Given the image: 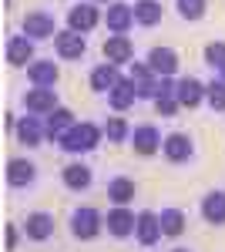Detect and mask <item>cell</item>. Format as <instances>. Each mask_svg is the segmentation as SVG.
<instances>
[{"instance_id":"cell-28","label":"cell","mask_w":225,"mask_h":252,"mask_svg":"<svg viewBox=\"0 0 225 252\" xmlns=\"http://www.w3.org/2000/svg\"><path fill=\"white\" fill-rule=\"evenodd\" d=\"M158 20H161V3H158V0H138V3H134V24L155 27Z\"/></svg>"},{"instance_id":"cell-3","label":"cell","mask_w":225,"mask_h":252,"mask_svg":"<svg viewBox=\"0 0 225 252\" xmlns=\"http://www.w3.org/2000/svg\"><path fill=\"white\" fill-rule=\"evenodd\" d=\"M128 78H131V84H134V91H138V97H155L161 94V78L155 74L148 67V61L145 64H134L131 61V71H128Z\"/></svg>"},{"instance_id":"cell-1","label":"cell","mask_w":225,"mask_h":252,"mask_svg":"<svg viewBox=\"0 0 225 252\" xmlns=\"http://www.w3.org/2000/svg\"><path fill=\"white\" fill-rule=\"evenodd\" d=\"M101 138H104V128H97L94 121H81V125H74L57 145H61L64 152H71V155H88V152H94V148L101 145Z\"/></svg>"},{"instance_id":"cell-13","label":"cell","mask_w":225,"mask_h":252,"mask_svg":"<svg viewBox=\"0 0 225 252\" xmlns=\"http://www.w3.org/2000/svg\"><path fill=\"white\" fill-rule=\"evenodd\" d=\"M24 34L31 40H44V37H54L57 34V24L51 14H44V10H34V14H27L24 17Z\"/></svg>"},{"instance_id":"cell-19","label":"cell","mask_w":225,"mask_h":252,"mask_svg":"<svg viewBox=\"0 0 225 252\" xmlns=\"http://www.w3.org/2000/svg\"><path fill=\"white\" fill-rule=\"evenodd\" d=\"M14 131H17V141H20V145H27V148H37L40 138L47 135V131H44V121H40L37 115H24L17 121Z\"/></svg>"},{"instance_id":"cell-7","label":"cell","mask_w":225,"mask_h":252,"mask_svg":"<svg viewBox=\"0 0 225 252\" xmlns=\"http://www.w3.org/2000/svg\"><path fill=\"white\" fill-rule=\"evenodd\" d=\"M101 54H104V61H111V64H131L134 58V44L128 40V34H111V37L104 40V47H101Z\"/></svg>"},{"instance_id":"cell-33","label":"cell","mask_w":225,"mask_h":252,"mask_svg":"<svg viewBox=\"0 0 225 252\" xmlns=\"http://www.w3.org/2000/svg\"><path fill=\"white\" fill-rule=\"evenodd\" d=\"M182 104H178V97H175V91H161V94L155 97V111L161 118H171L175 111H178Z\"/></svg>"},{"instance_id":"cell-9","label":"cell","mask_w":225,"mask_h":252,"mask_svg":"<svg viewBox=\"0 0 225 252\" xmlns=\"http://www.w3.org/2000/svg\"><path fill=\"white\" fill-rule=\"evenodd\" d=\"M24 108L31 115H51L57 108V88H31L24 94Z\"/></svg>"},{"instance_id":"cell-21","label":"cell","mask_w":225,"mask_h":252,"mask_svg":"<svg viewBox=\"0 0 225 252\" xmlns=\"http://www.w3.org/2000/svg\"><path fill=\"white\" fill-rule=\"evenodd\" d=\"M61 178H64V185H67L71 192H84V189H91V182H94L91 168H88L84 161H71V165H64Z\"/></svg>"},{"instance_id":"cell-35","label":"cell","mask_w":225,"mask_h":252,"mask_svg":"<svg viewBox=\"0 0 225 252\" xmlns=\"http://www.w3.org/2000/svg\"><path fill=\"white\" fill-rule=\"evenodd\" d=\"M171 252H192V249H171Z\"/></svg>"},{"instance_id":"cell-37","label":"cell","mask_w":225,"mask_h":252,"mask_svg":"<svg viewBox=\"0 0 225 252\" xmlns=\"http://www.w3.org/2000/svg\"><path fill=\"white\" fill-rule=\"evenodd\" d=\"M222 78H225V71H222Z\"/></svg>"},{"instance_id":"cell-10","label":"cell","mask_w":225,"mask_h":252,"mask_svg":"<svg viewBox=\"0 0 225 252\" xmlns=\"http://www.w3.org/2000/svg\"><path fill=\"white\" fill-rule=\"evenodd\" d=\"M178 54L171 51V47H151L148 51V67L158 74V78H175V71H178Z\"/></svg>"},{"instance_id":"cell-29","label":"cell","mask_w":225,"mask_h":252,"mask_svg":"<svg viewBox=\"0 0 225 252\" xmlns=\"http://www.w3.org/2000/svg\"><path fill=\"white\" fill-rule=\"evenodd\" d=\"M104 138L108 141H125V138H131V128H128V121L121 115H111L104 121Z\"/></svg>"},{"instance_id":"cell-4","label":"cell","mask_w":225,"mask_h":252,"mask_svg":"<svg viewBox=\"0 0 225 252\" xmlns=\"http://www.w3.org/2000/svg\"><path fill=\"white\" fill-rule=\"evenodd\" d=\"M54 51L64 61H81L88 54V40H84V34H77V31L67 27V31H57L54 34Z\"/></svg>"},{"instance_id":"cell-6","label":"cell","mask_w":225,"mask_h":252,"mask_svg":"<svg viewBox=\"0 0 225 252\" xmlns=\"http://www.w3.org/2000/svg\"><path fill=\"white\" fill-rule=\"evenodd\" d=\"M161 141H165V138H161V131H158L155 125H138V128L131 131L134 152H138V155H145V158L158 155V152H161Z\"/></svg>"},{"instance_id":"cell-20","label":"cell","mask_w":225,"mask_h":252,"mask_svg":"<svg viewBox=\"0 0 225 252\" xmlns=\"http://www.w3.org/2000/svg\"><path fill=\"white\" fill-rule=\"evenodd\" d=\"M104 24L111 34H128V27L134 24V7L131 3H111L104 14Z\"/></svg>"},{"instance_id":"cell-30","label":"cell","mask_w":225,"mask_h":252,"mask_svg":"<svg viewBox=\"0 0 225 252\" xmlns=\"http://www.w3.org/2000/svg\"><path fill=\"white\" fill-rule=\"evenodd\" d=\"M205 101L212 111H225V78H215L212 84H205Z\"/></svg>"},{"instance_id":"cell-24","label":"cell","mask_w":225,"mask_h":252,"mask_svg":"<svg viewBox=\"0 0 225 252\" xmlns=\"http://www.w3.org/2000/svg\"><path fill=\"white\" fill-rule=\"evenodd\" d=\"M134 101H138V91H134L131 78H121L111 91H108V104H111L114 111H128Z\"/></svg>"},{"instance_id":"cell-5","label":"cell","mask_w":225,"mask_h":252,"mask_svg":"<svg viewBox=\"0 0 225 252\" xmlns=\"http://www.w3.org/2000/svg\"><path fill=\"white\" fill-rule=\"evenodd\" d=\"M192 152H195V145H192V135H185V131H171V135H165V141H161V155L168 158V161H175V165L188 161Z\"/></svg>"},{"instance_id":"cell-8","label":"cell","mask_w":225,"mask_h":252,"mask_svg":"<svg viewBox=\"0 0 225 252\" xmlns=\"http://www.w3.org/2000/svg\"><path fill=\"white\" fill-rule=\"evenodd\" d=\"M104 225H108V232H111L114 239H128V235H134L138 215L128 212L125 205H114L111 212H108V219H104Z\"/></svg>"},{"instance_id":"cell-18","label":"cell","mask_w":225,"mask_h":252,"mask_svg":"<svg viewBox=\"0 0 225 252\" xmlns=\"http://www.w3.org/2000/svg\"><path fill=\"white\" fill-rule=\"evenodd\" d=\"M27 61H34V40L27 34H14L7 40V64L10 67H24Z\"/></svg>"},{"instance_id":"cell-17","label":"cell","mask_w":225,"mask_h":252,"mask_svg":"<svg viewBox=\"0 0 225 252\" xmlns=\"http://www.w3.org/2000/svg\"><path fill=\"white\" fill-rule=\"evenodd\" d=\"M24 232H27V239H34V242H47L54 235V215L51 212H31L27 222H24Z\"/></svg>"},{"instance_id":"cell-36","label":"cell","mask_w":225,"mask_h":252,"mask_svg":"<svg viewBox=\"0 0 225 252\" xmlns=\"http://www.w3.org/2000/svg\"><path fill=\"white\" fill-rule=\"evenodd\" d=\"M101 3H108V0H101Z\"/></svg>"},{"instance_id":"cell-25","label":"cell","mask_w":225,"mask_h":252,"mask_svg":"<svg viewBox=\"0 0 225 252\" xmlns=\"http://www.w3.org/2000/svg\"><path fill=\"white\" fill-rule=\"evenodd\" d=\"M202 219L212 222V225H225V192L215 189L202 198Z\"/></svg>"},{"instance_id":"cell-11","label":"cell","mask_w":225,"mask_h":252,"mask_svg":"<svg viewBox=\"0 0 225 252\" xmlns=\"http://www.w3.org/2000/svg\"><path fill=\"white\" fill-rule=\"evenodd\" d=\"M97 24H101V14H97V7H91V3H77V7H71V14H67V27L77 31V34H91Z\"/></svg>"},{"instance_id":"cell-16","label":"cell","mask_w":225,"mask_h":252,"mask_svg":"<svg viewBox=\"0 0 225 252\" xmlns=\"http://www.w3.org/2000/svg\"><path fill=\"white\" fill-rule=\"evenodd\" d=\"M175 97H178L182 108H198L205 101V84L198 78H182L175 84Z\"/></svg>"},{"instance_id":"cell-32","label":"cell","mask_w":225,"mask_h":252,"mask_svg":"<svg viewBox=\"0 0 225 252\" xmlns=\"http://www.w3.org/2000/svg\"><path fill=\"white\" fill-rule=\"evenodd\" d=\"M205 64L212 71H219V74L225 71V40H212L205 47Z\"/></svg>"},{"instance_id":"cell-34","label":"cell","mask_w":225,"mask_h":252,"mask_svg":"<svg viewBox=\"0 0 225 252\" xmlns=\"http://www.w3.org/2000/svg\"><path fill=\"white\" fill-rule=\"evenodd\" d=\"M17 239H20L17 225H7V252H14V249H17Z\"/></svg>"},{"instance_id":"cell-12","label":"cell","mask_w":225,"mask_h":252,"mask_svg":"<svg viewBox=\"0 0 225 252\" xmlns=\"http://www.w3.org/2000/svg\"><path fill=\"white\" fill-rule=\"evenodd\" d=\"M74 125H77V121H74V111H67V108H61V104H57L54 111L44 118V131H47V138H51V141H61V138L67 135Z\"/></svg>"},{"instance_id":"cell-31","label":"cell","mask_w":225,"mask_h":252,"mask_svg":"<svg viewBox=\"0 0 225 252\" xmlns=\"http://www.w3.org/2000/svg\"><path fill=\"white\" fill-rule=\"evenodd\" d=\"M182 20H202L205 17V0H175Z\"/></svg>"},{"instance_id":"cell-27","label":"cell","mask_w":225,"mask_h":252,"mask_svg":"<svg viewBox=\"0 0 225 252\" xmlns=\"http://www.w3.org/2000/svg\"><path fill=\"white\" fill-rule=\"evenodd\" d=\"M185 222H188V215L182 209H161V232L168 239H178L185 232Z\"/></svg>"},{"instance_id":"cell-15","label":"cell","mask_w":225,"mask_h":252,"mask_svg":"<svg viewBox=\"0 0 225 252\" xmlns=\"http://www.w3.org/2000/svg\"><path fill=\"white\" fill-rule=\"evenodd\" d=\"M134 235H138V242L141 246H155L158 239H161V215H155V212H138V225H134Z\"/></svg>"},{"instance_id":"cell-2","label":"cell","mask_w":225,"mask_h":252,"mask_svg":"<svg viewBox=\"0 0 225 252\" xmlns=\"http://www.w3.org/2000/svg\"><path fill=\"white\" fill-rule=\"evenodd\" d=\"M101 229H104V215L97 212V209L84 205V209H74V212H71V235H74V239L91 242Z\"/></svg>"},{"instance_id":"cell-14","label":"cell","mask_w":225,"mask_h":252,"mask_svg":"<svg viewBox=\"0 0 225 252\" xmlns=\"http://www.w3.org/2000/svg\"><path fill=\"white\" fill-rule=\"evenodd\" d=\"M34 178H37V165L34 161H27V158H10L7 161V185L10 189H27Z\"/></svg>"},{"instance_id":"cell-22","label":"cell","mask_w":225,"mask_h":252,"mask_svg":"<svg viewBox=\"0 0 225 252\" xmlns=\"http://www.w3.org/2000/svg\"><path fill=\"white\" fill-rule=\"evenodd\" d=\"M27 78L34 88H54L61 71H57L54 61H34V64H27Z\"/></svg>"},{"instance_id":"cell-26","label":"cell","mask_w":225,"mask_h":252,"mask_svg":"<svg viewBox=\"0 0 225 252\" xmlns=\"http://www.w3.org/2000/svg\"><path fill=\"white\" fill-rule=\"evenodd\" d=\"M108 198H111L114 205H128L134 198V182L131 178H125V175H118L108 182Z\"/></svg>"},{"instance_id":"cell-23","label":"cell","mask_w":225,"mask_h":252,"mask_svg":"<svg viewBox=\"0 0 225 252\" xmlns=\"http://www.w3.org/2000/svg\"><path fill=\"white\" fill-rule=\"evenodd\" d=\"M118 81H121V67H118V64H111V61L97 64V67L91 71V88H94V91H101V94H108Z\"/></svg>"}]
</instances>
